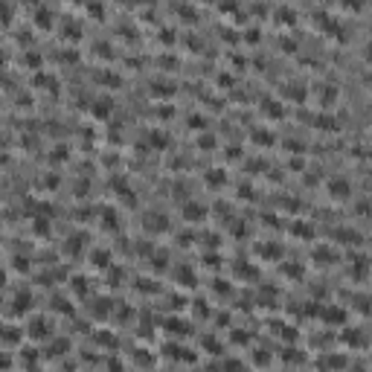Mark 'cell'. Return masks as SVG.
Masks as SVG:
<instances>
[{"mask_svg":"<svg viewBox=\"0 0 372 372\" xmlns=\"http://www.w3.org/2000/svg\"><path fill=\"white\" fill-rule=\"evenodd\" d=\"M143 227H146L148 233H163V230L169 227V218H166V215H160V212H146Z\"/></svg>","mask_w":372,"mask_h":372,"instance_id":"6da1fadb","label":"cell"},{"mask_svg":"<svg viewBox=\"0 0 372 372\" xmlns=\"http://www.w3.org/2000/svg\"><path fill=\"white\" fill-rule=\"evenodd\" d=\"M111 111H113V99H111V96H99V99L90 105V113H93L96 119H108Z\"/></svg>","mask_w":372,"mask_h":372,"instance_id":"7a4b0ae2","label":"cell"},{"mask_svg":"<svg viewBox=\"0 0 372 372\" xmlns=\"http://www.w3.org/2000/svg\"><path fill=\"white\" fill-rule=\"evenodd\" d=\"M183 218H186V221H201V218H207V210H204V204H198V201H189V204H183Z\"/></svg>","mask_w":372,"mask_h":372,"instance_id":"3957f363","label":"cell"},{"mask_svg":"<svg viewBox=\"0 0 372 372\" xmlns=\"http://www.w3.org/2000/svg\"><path fill=\"white\" fill-rule=\"evenodd\" d=\"M349 192H352V189H349V180H346V178H335V180L329 183V195H332V198H349Z\"/></svg>","mask_w":372,"mask_h":372,"instance_id":"277c9868","label":"cell"},{"mask_svg":"<svg viewBox=\"0 0 372 372\" xmlns=\"http://www.w3.org/2000/svg\"><path fill=\"white\" fill-rule=\"evenodd\" d=\"M32 23L35 26H52V12L47 9V6H35V17H32Z\"/></svg>","mask_w":372,"mask_h":372,"instance_id":"5b68a950","label":"cell"},{"mask_svg":"<svg viewBox=\"0 0 372 372\" xmlns=\"http://www.w3.org/2000/svg\"><path fill=\"white\" fill-rule=\"evenodd\" d=\"M317 93H320L323 105H335L338 102V87L335 84H317Z\"/></svg>","mask_w":372,"mask_h":372,"instance_id":"8992f818","label":"cell"},{"mask_svg":"<svg viewBox=\"0 0 372 372\" xmlns=\"http://www.w3.org/2000/svg\"><path fill=\"white\" fill-rule=\"evenodd\" d=\"M29 335H32V338H44V335L49 338V323H47L44 317H35V320L29 323Z\"/></svg>","mask_w":372,"mask_h":372,"instance_id":"52a82bcc","label":"cell"},{"mask_svg":"<svg viewBox=\"0 0 372 372\" xmlns=\"http://www.w3.org/2000/svg\"><path fill=\"white\" fill-rule=\"evenodd\" d=\"M175 276H178V285H186V288L195 285V271H192V268H178Z\"/></svg>","mask_w":372,"mask_h":372,"instance_id":"ba28073f","label":"cell"},{"mask_svg":"<svg viewBox=\"0 0 372 372\" xmlns=\"http://www.w3.org/2000/svg\"><path fill=\"white\" fill-rule=\"evenodd\" d=\"M207 183H210L212 189H218V186L227 183V175H224L221 169H212V172H207Z\"/></svg>","mask_w":372,"mask_h":372,"instance_id":"9c48e42d","label":"cell"},{"mask_svg":"<svg viewBox=\"0 0 372 372\" xmlns=\"http://www.w3.org/2000/svg\"><path fill=\"white\" fill-rule=\"evenodd\" d=\"M90 265L108 268V265H111V253H108V250H93V253H90Z\"/></svg>","mask_w":372,"mask_h":372,"instance_id":"30bf717a","label":"cell"},{"mask_svg":"<svg viewBox=\"0 0 372 372\" xmlns=\"http://www.w3.org/2000/svg\"><path fill=\"white\" fill-rule=\"evenodd\" d=\"M32 81H35L38 87H52V90H55V76H49V73H44V70H38Z\"/></svg>","mask_w":372,"mask_h":372,"instance_id":"8fae6325","label":"cell"},{"mask_svg":"<svg viewBox=\"0 0 372 372\" xmlns=\"http://www.w3.org/2000/svg\"><path fill=\"white\" fill-rule=\"evenodd\" d=\"M262 111H265V113H271V119L282 116V105H279L276 99H265V102H262Z\"/></svg>","mask_w":372,"mask_h":372,"instance_id":"7c38bea8","label":"cell"},{"mask_svg":"<svg viewBox=\"0 0 372 372\" xmlns=\"http://www.w3.org/2000/svg\"><path fill=\"white\" fill-rule=\"evenodd\" d=\"M29 306H32V294H29V291H20V294L15 297V306H12V308H15V311H26Z\"/></svg>","mask_w":372,"mask_h":372,"instance_id":"4fadbf2b","label":"cell"},{"mask_svg":"<svg viewBox=\"0 0 372 372\" xmlns=\"http://www.w3.org/2000/svg\"><path fill=\"white\" fill-rule=\"evenodd\" d=\"M151 90H154V96H172V90H175V87H172L169 81H154V84H151Z\"/></svg>","mask_w":372,"mask_h":372,"instance_id":"5bb4252c","label":"cell"},{"mask_svg":"<svg viewBox=\"0 0 372 372\" xmlns=\"http://www.w3.org/2000/svg\"><path fill=\"white\" fill-rule=\"evenodd\" d=\"M294 236L297 239H311L314 233H311V224H294Z\"/></svg>","mask_w":372,"mask_h":372,"instance_id":"9a60e30c","label":"cell"},{"mask_svg":"<svg viewBox=\"0 0 372 372\" xmlns=\"http://www.w3.org/2000/svg\"><path fill=\"white\" fill-rule=\"evenodd\" d=\"M87 15H90V17H102V15H105L102 3H87Z\"/></svg>","mask_w":372,"mask_h":372,"instance_id":"2e32d148","label":"cell"},{"mask_svg":"<svg viewBox=\"0 0 372 372\" xmlns=\"http://www.w3.org/2000/svg\"><path fill=\"white\" fill-rule=\"evenodd\" d=\"M276 17H285V20H291V23H294V17H297V15H294V9L282 6V9H276Z\"/></svg>","mask_w":372,"mask_h":372,"instance_id":"e0dca14e","label":"cell"},{"mask_svg":"<svg viewBox=\"0 0 372 372\" xmlns=\"http://www.w3.org/2000/svg\"><path fill=\"white\" fill-rule=\"evenodd\" d=\"M367 47H370V49H367V58H372V41L367 44Z\"/></svg>","mask_w":372,"mask_h":372,"instance_id":"ac0fdd59","label":"cell"}]
</instances>
